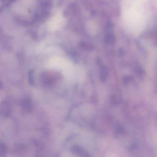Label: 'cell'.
<instances>
[{
	"mask_svg": "<svg viewBox=\"0 0 157 157\" xmlns=\"http://www.w3.org/2000/svg\"><path fill=\"white\" fill-rule=\"evenodd\" d=\"M0 112L1 114L4 117H7L9 115V114L10 113V106L7 102H2L0 107Z\"/></svg>",
	"mask_w": 157,
	"mask_h": 157,
	"instance_id": "1",
	"label": "cell"
}]
</instances>
